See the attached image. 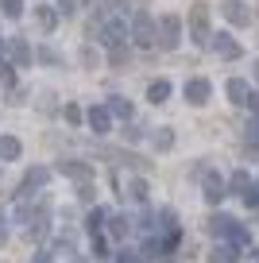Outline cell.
<instances>
[{"label": "cell", "mask_w": 259, "mask_h": 263, "mask_svg": "<svg viewBox=\"0 0 259 263\" xmlns=\"http://www.w3.org/2000/svg\"><path fill=\"white\" fill-rule=\"evenodd\" d=\"M151 143H155V151H170V147H174V128H155Z\"/></svg>", "instance_id": "cell-17"}, {"label": "cell", "mask_w": 259, "mask_h": 263, "mask_svg": "<svg viewBox=\"0 0 259 263\" xmlns=\"http://www.w3.org/2000/svg\"><path fill=\"white\" fill-rule=\"evenodd\" d=\"M20 151H24V147H20L16 136H0V163H16Z\"/></svg>", "instance_id": "cell-15"}, {"label": "cell", "mask_w": 259, "mask_h": 263, "mask_svg": "<svg viewBox=\"0 0 259 263\" xmlns=\"http://www.w3.org/2000/svg\"><path fill=\"white\" fill-rule=\"evenodd\" d=\"M93 255H97V259H105V240H101V236H93Z\"/></svg>", "instance_id": "cell-33"}, {"label": "cell", "mask_w": 259, "mask_h": 263, "mask_svg": "<svg viewBox=\"0 0 259 263\" xmlns=\"http://www.w3.org/2000/svg\"><path fill=\"white\" fill-rule=\"evenodd\" d=\"M248 105H251V112L259 116V93H251V97H248Z\"/></svg>", "instance_id": "cell-36"}, {"label": "cell", "mask_w": 259, "mask_h": 263, "mask_svg": "<svg viewBox=\"0 0 259 263\" xmlns=\"http://www.w3.org/2000/svg\"><path fill=\"white\" fill-rule=\"evenodd\" d=\"M0 12H4L8 20H20L24 16V0H0Z\"/></svg>", "instance_id": "cell-23"}, {"label": "cell", "mask_w": 259, "mask_h": 263, "mask_svg": "<svg viewBox=\"0 0 259 263\" xmlns=\"http://www.w3.org/2000/svg\"><path fill=\"white\" fill-rule=\"evenodd\" d=\"M255 82H259V62H255Z\"/></svg>", "instance_id": "cell-37"}, {"label": "cell", "mask_w": 259, "mask_h": 263, "mask_svg": "<svg viewBox=\"0 0 259 263\" xmlns=\"http://www.w3.org/2000/svg\"><path fill=\"white\" fill-rule=\"evenodd\" d=\"M8 240V221H4V213H0V244Z\"/></svg>", "instance_id": "cell-35"}, {"label": "cell", "mask_w": 259, "mask_h": 263, "mask_svg": "<svg viewBox=\"0 0 259 263\" xmlns=\"http://www.w3.org/2000/svg\"><path fill=\"white\" fill-rule=\"evenodd\" d=\"M128 232H132V221H128V217H108V236H113V240H124Z\"/></svg>", "instance_id": "cell-19"}, {"label": "cell", "mask_w": 259, "mask_h": 263, "mask_svg": "<svg viewBox=\"0 0 259 263\" xmlns=\"http://www.w3.org/2000/svg\"><path fill=\"white\" fill-rule=\"evenodd\" d=\"M35 58H39V62H47V66H62L58 50H50V47H39V50H35Z\"/></svg>", "instance_id": "cell-26"}, {"label": "cell", "mask_w": 259, "mask_h": 263, "mask_svg": "<svg viewBox=\"0 0 259 263\" xmlns=\"http://www.w3.org/2000/svg\"><path fill=\"white\" fill-rule=\"evenodd\" d=\"M248 151H251V155H259V116L248 124Z\"/></svg>", "instance_id": "cell-24"}, {"label": "cell", "mask_w": 259, "mask_h": 263, "mask_svg": "<svg viewBox=\"0 0 259 263\" xmlns=\"http://www.w3.org/2000/svg\"><path fill=\"white\" fill-rule=\"evenodd\" d=\"M85 120H89V128L97 132V136H105V132H108V124H113V112H108V105H93Z\"/></svg>", "instance_id": "cell-11"}, {"label": "cell", "mask_w": 259, "mask_h": 263, "mask_svg": "<svg viewBox=\"0 0 259 263\" xmlns=\"http://www.w3.org/2000/svg\"><path fill=\"white\" fill-rule=\"evenodd\" d=\"M0 85H4V89H12V85H16V70H12L8 62L0 66Z\"/></svg>", "instance_id": "cell-28"}, {"label": "cell", "mask_w": 259, "mask_h": 263, "mask_svg": "<svg viewBox=\"0 0 259 263\" xmlns=\"http://www.w3.org/2000/svg\"><path fill=\"white\" fill-rule=\"evenodd\" d=\"M182 93H186V101H190L194 108H201V105H209V97H213V85L205 82V78H190Z\"/></svg>", "instance_id": "cell-6"}, {"label": "cell", "mask_w": 259, "mask_h": 263, "mask_svg": "<svg viewBox=\"0 0 259 263\" xmlns=\"http://www.w3.org/2000/svg\"><path fill=\"white\" fill-rule=\"evenodd\" d=\"M132 39H136L139 47H155V43H159V24H155L147 12H136V16H132Z\"/></svg>", "instance_id": "cell-1"}, {"label": "cell", "mask_w": 259, "mask_h": 263, "mask_svg": "<svg viewBox=\"0 0 259 263\" xmlns=\"http://www.w3.org/2000/svg\"><path fill=\"white\" fill-rule=\"evenodd\" d=\"M201 197L209 201V205H220L228 197V182L220 178L217 171H201Z\"/></svg>", "instance_id": "cell-2"}, {"label": "cell", "mask_w": 259, "mask_h": 263, "mask_svg": "<svg viewBox=\"0 0 259 263\" xmlns=\"http://www.w3.org/2000/svg\"><path fill=\"white\" fill-rule=\"evenodd\" d=\"M108 112L120 116V120H132V101L128 97H113V101H108Z\"/></svg>", "instance_id": "cell-21"}, {"label": "cell", "mask_w": 259, "mask_h": 263, "mask_svg": "<svg viewBox=\"0 0 259 263\" xmlns=\"http://www.w3.org/2000/svg\"><path fill=\"white\" fill-rule=\"evenodd\" d=\"M108 58H113V66H124V62H128V47H113Z\"/></svg>", "instance_id": "cell-30"}, {"label": "cell", "mask_w": 259, "mask_h": 263, "mask_svg": "<svg viewBox=\"0 0 259 263\" xmlns=\"http://www.w3.org/2000/svg\"><path fill=\"white\" fill-rule=\"evenodd\" d=\"M31 263H54V259H50V252H35V255H31Z\"/></svg>", "instance_id": "cell-34"}, {"label": "cell", "mask_w": 259, "mask_h": 263, "mask_svg": "<svg viewBox=\"0 0 259 263\" xmlns=\"http://www.w3.org/2000/svg\"><path fill=\"white\" fill-rule=\"evenodd\" d=\"M58 174H66V178H78V182H89L93 171L85 163H73V159H66V163H58Z\"/></svg>", "instance_id": "cell-13"}, {"label": "cell", "mask_w": 259, "mask_h": 263, "mask_svg": "<svg viewBox=\"0 0 259 263\" xmlns=\"http://www.w3.org/2000/svg\"><path fill=\"white\" fill-rule=\"evenodd\" d=\"M116 263H143V252H136V248H120V252H116Z\"/></svg>", "instance_id": "cell-25"}, {"label": "cell", "mask_w": 259, "mask_h": 263, "mask_svg": "<svg viewBox=\"0 0 259 263\" xmlns=\"http://www.w3.org/2000/svg\"><path fill=\"white\" fill-rule=\"evenodd\" d=\"M81 62H85V66H97V54H93V47L81 50Z\"/></svg>", "instance_id": "cell-32"}, {"label": "cell", "mask_w": 259, "mask_h": 263, "mask_svg": "<svg viewBox=\"0 0 259 263\" xmlns=\"http://www.w3.org/2000/svg\"><path fill=\"white\" fill-rule=\"evenodd\" d=\"M47 182H50V171H47V166H31V171L24 174V186H20L16 197H24V201H27V197H31V190H43Z\"/></svg>", "instance_id": "cell-7"}, {"label": "cell", "mask_w": 259, "mask_h": 263, "mask_svg": "<svg viewBox=\"0 0 259 263\" xmlns=\"http://www.w3.org/2000/svg\"><path fill=\"white\" fill-rule=\"evenodd\" d=\"M220 12H225V20L232 27H248L251 24V12H248V4H244V0H225V4H220Z\"/></svg>", "instance_id": "cell-8"}, {"label": "cell", "mask_w": 259, "mask_h": 263, "mask_svg": "<svg viewBox=\"0 0 259 263\" xmlns=\"http://www.w3.org/2000/svg\"><path fill=\"white\" fill-rule=\"evenodd\" d=\"M166 97H170V82H166V78H159V82H151V85H147V101L162 105Z\"/></svg>", "instance_id": "cell-18"}, {"label": "cell", "mask_w": 259, "mask_h": 263, "mask_svg": "<svg viewBox=\"0 0 259 263\" xmlns=\"http://www.w3.org/2000/svg\"><path fill=\"white\" fill-rule=\"evenodd\" d=\"M178 43H182V20L170 16V12H166V16H159V47L162 50H174Z\"/></svg>", "instance_id": "cell-4"}, {"label": "cell", "mask_w": 259, "mask_h": 263, "mask_svg": "<svg viewBox=\"0 0 259 263\" xmlns=\"http://www.w3.org/2000/svg\"><path fill=\"white\" fill-rule=\"evenodd\" d=\"M35 20H39L43 31H50V27L58 24V8H47V4H39V8H35Z\"/></svg>", "instance_id": "cell-20"}, {"label": "cell", "mask_w": 259, "mask_h": 263, "mask_svg": "<svg viewBox=\"0 0 259 263\" xmlns=\"http://www.w3.org/2000/svg\"><path fill=\"white\" fill-rule=\"evenodd\" d=\"M225 89H228V101H232V105H248V97H251V89H248V82H244V78H232Z\"/></svg>", "instance_id": "cell-14"}, {"label": "cell", "mask_w": 259, "mask_h": 263, "mask_svg": "<svg viewBox=\"0 0 259 263\" xmlns=\"http://www.w3.org/2000/svg\"><path fill=\"white\" fill-rule=\"evenodd\" d=\"M228 240H232V244H240V248H251V232L244 229V224H236V229H232V236H228Z\"/></svg>", "instance_id": "cell-27"}, {"label": "cell", "mask_w": 259, "mask_h": 263, "mask_svg": "<svg viewBox=\"0 0 259 263\" xmlns=\"http://www.w3.org/2000/svg\"><path fill=\"white\" fill-rule=\"evenodd\" d=\"M205 229H209L213 236L228 240V236H232V229H236V221H232V217H225V213H213L209 221H205Z\"/></svg>", "instance_id": "cell-12"}, {"label": "cell", "mask_w": 259, "mask_h": 263, "mask_svg": "<svg viewBox=\"0 0 259 263\" xmlns=\"http://www.w3.org/2000/svg\"><path fill=\"white\" fill-rule=\"evenodd\" d=\"M78 4H81V0H58L54 8H58V16H73V12H78Z\"/></svg>", "instance_id": "cell-29"}, {"label": "cell", "mask_w": 259, "mask_h": 263, "mask_svg": "<svg viewBox=\"0 0 259 263\" xmlns=\"http://www.w3.org/2000/svg\"><path fill=\"white\" fill-rule=\"evenodd\" d=\"M105 221H108V213H105V209H93V213H89V221H85V224H89V232H93V236H101Z\"/></svg>", "instance_id": "cell-22"}, {"label": "cell", "mask_w": 259, "mask_h": 263, "mask_svg": "<svg viewBox=\"0 0 259 263\" xmlns=\"http://www.w3.org/2000/svg\"><path fill=\"white\" fill-rule=\"evenodd\" d=\"M66 120H70V124H81V108H78V105H66Z\"/></svg>", "instance_id": "cell-31"}, {"label": "cell", "mask_w": 259, "mask_h": 263, "mask_svg": "<svg viewBox=\"0 0 259 263\" xmlns=\"http://www.w3.org/2000/svg\"><path fill=\"white\" fill-rule=\"evenodd\" d=\"M190 39L197 43V47H209V8L205 4H194V12H190Z\"/></svg>", "instance_id": "cell-3"}, {"label": "cell", "mask_w": 259, "mask_h": 263, "mask_svg": "<svg viewBox=\"0 0 259 263\" xmlns=\"http://www.w3.org/2000/svg\"><path fill=\"white\" fill-rule=\"evenodd\" d=\"M124 197H128V201H136V205H143V201H147V182H143V178H132L128 186H124Z\"/></svg>", "instance_id": "cell-16"}, {"label": "cell", "mask_w": 259, "mask_h": 263, "mask_svg": "<svg viewBox=\"0 0 259 263\" xmlns=\"http://www.w3.org/2000/svg\"><path fill=\"white\" fill-rule=\"evenodd\" d=\"M255 190H259V182H251L248 171H236L232 178H228V194H236V197H248V194H255Z\"/></svg>", "instance_id": "cell-9"}, {"label": "cell", "mask_w": 259, "mask_h": 263, "mask_svg": "<svg viewBox=\"0 0 259 263\" xmlns=\"http://www.w3.org/2000/svg\"><path fill=\"white\" fill-rule=\"evenodd\" d=\"M209 47L217 50L220 58H228V62H232V58H240V43H236L232 35H213V39H209Z\"/></svg>", "instance_id": "cell-10"}, {"label": "cell", "mask_w": 259, "mask_h": 263, "mask_svg": "<svg viewBox=\"0 0 259 263\" xmlns=\"http://www.w3.org/2000/svg\"><path fill=\"white\" fill-rule=\"evenodd\" d=\"M4 54H8L12 58V62H16V66H27V62H31V47H27V43L24 39H20V35H12V39H4V47H0V58H4Z\"/></svg>", "instance_id": "cell-5"}]
</instances>
